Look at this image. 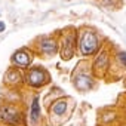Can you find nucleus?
I'll use <instances>...</instances> for the list:
<instances>
[{
    "label": "nucleus",
    "instance_id": "obj_1",
    "mask_svg": "<svg viewBox=\"0 0 126 126\" xmlns=\"http://www.w3.org/2000/svg\"><path fill=\"white\" fill-rule=\"evenodd\" d=\"M101 49V37L95 30L85 28L79 34V50L83 56L96 55Z\"/></svg>",
    "mask_w": 126,
    "mask_h": 126
},
{
    "label": "nucleus",
    "instance_id": "obj_2",
    "mask_svg": "<svg viewBox=\"0 0 126 126\" xmlns=\"http://www.w3.org/2000/svg\"><path fill=\"white\" fill-rule=\"evenodd\" d=\"M27 83L33 88H40L43 85H46L49 82V74L42 68V67H34L31 68L28 73H27V77H25Z\"/></svg>",
    "mask_w": 126,
    "mask_h": 126
},
{
    "label": "nucleus",
    "instance_id": "obj_3",
    "mask_svg": "<svg viewBox=\"0 0 126 126\" xmlns=\"http://www.w3.org/2000/svg\"><path fill=\"white\" fill-rule=\"evenodd\" d=\"M108 68H110V55L105 50H102V52H99L96 55V58L94 61V64H92V73L96 74L98 77H101V76H104L108 71Z\"/></svg>",
    "mask_w": 126,
    "mask_h": 126
},
{
    "label": "nucleus",
    "instance_id": "obj_4",
    "mask_svg": "<svg viewBox=\"0 0 126 126\" xmlns=\"http://www.w3.org/2000/svg\"><path fill=\"white\" fill-rule=\"evenodd\" d=\"M0 116H2V119L6 122V123H11V125H18L19 123V111L12 107V105H5L2 107V110H0Z\"/></svg>",
    "mask_w": 126,
    "mask_h": 126
},
{
    "label": "nucleus",
    "instance_id": "obj_5",
    "mask_svg": "<svg viewBox=\"0 0 126 126\" xmlns=\"http://www.w3.org/2000/svg\"><path fill=\"white\" fill-rule=\"evenodd\" d=\"M74 86L82 91V92H86L89 89L94 88V79L88 74V73H79L76 77H74Z\"/></svg>",
    "mask_w": 126,
    "mask_h": 126
},
{
    "label": "nucleus",
    "instance_id": "obj_6",
    "mask_svg": "<svg viewBox=\"0 0 126 126\" xmlns=\"http://www.w3.org/2000/svg\"><path fill=\"white\" fill-rule=\"evenodd\" d=\"M76 50V40H74V34H67L65 40L62 43V50H61V58L62 59H70L74 55Z\"/></svg>",
    "mask_w": 126,
    "mask_h": 126
},
{
    "label": "nucleus",
    "instance_id": "obj_7",
    "mask_svg": "<svg viewBox=\"0 0 126 126\" xmlns=\"http://www.w3.org/2000/svg\"><path fill=\"white\" fill-rule=\"evenodd\" d=\"M12 61H14L15 65L25 68V67L30 65V62H31V55L27 52V49H21V50H18V52L14 55Z\"/></svg>",
    "mask_w": 126,
    "mask_h": 126
},
{
    "label": "nucleus",
    "instance_id": "obj_8",
    "mask_svg": "<svg viewBox=\"0 0 126 126\" xmlns=\"http://www.w3.org/2000/svg\"><path fill=\"white\" fill-rule=\"evenodd\" d=\"M39 47H40V52H43V53H46V55H52V53L56 52L58 45H56V42H55L53 39H50V37H45V39L40 40Z\"/></svg>",
    "mask_w": 126,
    "mask_h": 126
},
{
    "label": "nucleus",
    "instance_id": "obj_9",
    "mask_svg": "<svg viewBox=\"0 0 126 126\" xmlns=\"http://www.w3.org/2000/svg\"><path fill=\"white\" fill-rule=\"evenodd\" d=\"M30 119L33 123H37L40 120V104H39V96L33 98L31 107H30Z\"/></svg>",
    "mask_w": 126,
    "mask_h": 126
},
{
    "label": "nucleus",
    "instance_id": "obj_10",
    "mask_svg": "<svg viewBox=\"0 0 126 126\" xmlns=\"http://www.w3.org/2000/svg\"><path fill=\"white\" fill-rule=\"evenodd\" d=\"M65 111H67V101L65 99H58L50 107V113L55 116H62V114H65Z\"/></svg>",
    "mask_w": 126,
    "mask_h": 126
},
{
    "label": "nucleus",
    "instance_id": "obj_11",
    "mask_svg": "<svg viewBox=\"0 0 126 126\" xmlns=\"http://www.w3.org/2000/svg\"><path fill=\"white\" fill-rule=\"evenodd\" d=\"M116 61H117V64L126 70V50H119L116 53Z\"/></svg>",
    "mask_w": 126,
    "mask_h": 126
},
{
    "label": "nucleus",
    "instance_id": "obj_12",
    "mask_svg": "<svg viewBox=\"0 0 126 126\" xmlns=\"http://www.w3.org/2000/svg\"><path fill=\"white\" fill-rule=\"evenodd\" d=\"M19 77H21V76H19V73H18L16 70H11V71L8 73V79H9L8 82H16V80L19 82Z\"/></svg>",
    "mask_w": 126,
    "mask_h": 126
},
{
    "label": "nucleus",
    "instance_id": "obj_13",
    "mask_svg": "<svg viewBox=\"0 0 126 126\" xmlns=\"http://www.w3.org/2000/svg\"><path fill=\"white\" fill-rule=\"evenodd\" d=\"M99 2L108 8H117L119 6V0H99Z\"/></svg>",
    "mask_w": 126,
    "mask_h": 126
},
{
    "label": "nucleus",
    "instance_id": "obj_14",
    "mask_svg": "<svg viewBox=\"0 0 126 126\" xmlns=\"http://www.w3.org/2000/svg\"><path fill=\"white\" fill-rule=\"evenodd\" d=\"M5 30H6V24H5L3 21H0V33L5 31Z\"/></svg>",
    "mask_w": 126,
    "mask_h": 126
}]
</instances>
